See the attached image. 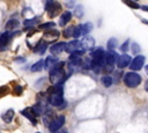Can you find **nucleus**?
Returning a JSON list of instances; mask_svg holds the SVG:
<instances>
[{"label": "nucleus", "mask_w": 148, "mask_h": 133, "mask_svg": "<svg viewBox=\"0 0 148 133\" xmlns=\"http://www.w3.org/2000/svg\"><path fill=\"white\" fill-rule=\"evenodd\" d=\"M117 47V39L116 38H110L108 40V49L109 51H113Z\"/></svg>", "instance_id": "26"}, {"label": "nucleus", "mask_w": 148, "mask_h": 133, "mask_svg": "<svg viewBox=\"0 0 148 133\" xmlns=\"http://www.w3.org/2000/svg\"><path fill=\"white\" fill-rule=\"evenodd\" d=\"M124 83L130 88H135L141 83V76L138 73L130 72L124 76Z\"/></svg>", "instance_id": "3"}, {"label": "nucleus", "mask_w": 148, "mask_h": 133, "mask_svg": "<svg viewBox=\"0 0 148 133\" xmlns=\"http://www.w3.org/2000/svg\"><path fill=\"white\" fill-rule=\"evenodd\" d=\"M53 25H56L53 22H46V23L40 24L39 25V29H42V30H49V29H52Z\"/></svg>", "instance_id": "28"}, {"label": "nucleus", "mask_w": 148, "mask_h": 133, "mask_svg": "<svg viewBox=\"0 0 148 133\" xmlns=\"http://www.w3.org/2000/svg\"><path fill=\"white\" fill-rule=\"evenodd\" d=\"M80 47H81V42H79L77 39H74V40H71L69 43L66 44L65 51L68 52V53H73L75 51H77Z\"/></svg>", "instance_id": "10"}, {"label": "nucleus", "mask_w": 148, "mask_h": 133, "mask_svg": "<svg viewBox=\"0 0 148 133\" xmlns=\"http://www.w3.org/2000/svg\"><path fill=\"white\" fill-rule=\"evenodd\" d=\"M140 8H141L142 10H146V12H148V6H141Z\"/></svg>", "instance_id": "36"}, {"label": "nucleus", "mask_w": 148, "mask_h": 133, "mask_svg": "<svg viewBox=\"0 0 148 133\" xmlns=\"http://www.w3.org/2000/svg\"><path fill=\"white\" fill-rule=\"evenodd\" d=\"M95 46V39L91 37V36H84L81 40V47L82 50L84 51H88V50H91L92 47Z\"/></svg>", "instance_id": "7"}, {"label": "nucleus", "mask_w": 148, "mask_h": 133, "mask_svg": "<svg viewBox=\"0 0 148 133\" xmlns=\"http://www.w3.org/2000/svg\"><path fill=\"white\" fill-rule=\"evenodd\" d=\"M65 46H66V43H57L50 47V51L52 54H59L65 50Z\"/></svg>", "instance_id": "13"}, {"label": "nucleus", "mask_w": 148, "mask_h": 133, "mask_svg": "<svg viewBox=\"0 0 148 133\" xmlns=\"http://www.w3.org/2000/svg\"><path fill=\"white\" fill-rule=\"evenodd\" d=\"M132 51H133L134 53H139V52H140V46H139V44L133 43V44H132Z\"/></svg>", "instance_id": "32"}, {"label": "nucleus", "mask_w": 148, "mask_h": 133, "mask_svg": "<svg viewBox=\"0 0 148 133\" xmlns=\"http://www.w3.org/2000/svg\"><path fill=\"white\" fill-rule=\"evenodd\" d=\"M18 25H20V22H18V20H16V19H12V20L7 21V23H6V28L9 29V30H14V29H16Z\"/></svg>", "instance_id": "19"}, {"label": "nucleus", "mask_w": 148, "mask_h": 133, "mask_svg": "<svg viewBox=\"0 0 148 133\" xmlns=\"http://www.w3.org/2000/svg\"><path fill=\"white\" fill-rule=\"evenodd\" d=\"M132 62V59H131V57L128 56V54H121L119 58H118V60H117V66L119 67V68H125V67H127V66H130V64Z\"/></svg>", "instance_id": "9"}, {"label": "nucleus", "mask_w": 148, "mask_h": 133, "mask_svg": "<svg viewBox=\"0 0 148 133\" xmlns=\"http://www.w3.org/2000/svg\"><path fill=\"white\" fill-rule=\"evenodd\" d=\"M15 90H16L15 91V95H21L22 94V87L21 86H16L15 87Z\"/></svg>", "instance_id": "34"}, {"label": "nucleus", "mask_w": 148, "mask_h": 133, "mask_svg": "<svg viewBox=\"0 0 148 133\" xmlns=\"http://www.w3.org/2000/svg\"><path fill=\"white\" fill-rule=\"evenodd\" d=\"M8 93V87L7 86H3V87H0V97L5 96L6 94Z\"/></svg>", "instance_id": "31"}, {"label": "nucleus", "mask_w": 148, "mask_h": 133, "mask_svg": "<svg viewBox=\"0 0 148 133\" xmlns=\"http://www.w3.org/2000/svg\"><path fill=\"white\" fill-rule=\"evenodd\" d=\"M46 49H47V42H43V40H40L38 44H37V46L35 47V52L36 53H38V54H43L45 51H46Z\"/></svg>", "instance_id": "16"}, {"label": "nucleus", "mask_w": 148, "mask_h": 133, "mask_svg": "<svg viewBox=\"0 0 148 133\" xmlns=\"http://www.w3.org/2000/svg\"><path fill=\"white\" fill-rule=\"evenodd\" d=\"M81 35H82V32H81V25H75L74 31H73V37L74 38H77Z\"/></svg>", "instance_id": "29"}, {"label": "nucleus", "mask_w": 148, "mask_h": 133, "mask_svg": "<svg viewBox=\"0 0 148 133\" xmlns=\"http://www.w3.org/2000/svg\"><path fill=\"white\" fill-rule=\"evenodd\" d=\"M24 117H27L30 121H31V124L32 125H36L37 124V120H36V114H35V112L32 111V108H27V109H24V110H22V112H21Z\"/></svg>", "instance_id": "11"}, {"label": "nucleus", "mask_w": 148, "mask_h": 133, "mask_svg": "<svg viewBox=\"0 0 148 133\" xmlns=\"http://www.w3.org/2000/svg\"><path fill=\"white\" fill-rule=\"evenodd\" d=\"M143 62H145V57H143V56H138V57H135V58L132 60V62L130 64V68H131L132 71H139V69L142 68Z\"/></svg>", "instance_id": "8"}, {"label": "nucleus", "mask_w": 148, "mask_h": 133, "mask_svg": "<svg viewBox=\"0 0 148 133\" xmlns=\"http://www.w3.org/2000/svg\"><path fill=\"white\" fill-rule=\"evenodd\" d=\"M40 21V17L38 16H36V17H32V19H28V20H25L24 22H23V24L25 25V28L27 29H29V28H32L34 25H36L38 22Z\"/></svg>", "instance_id": "17"}, {"label": "nucleus", "mask_w": 148, "mask_h": 133, "mask_svg": "<svg viewBox=\"0 0 148 133\" xmlns=\"http://www.w3.org/2000/svg\"><path fill=\"white\" fill-rule=\"evenodd\" d=\"M9 37H10L9 32H3L0 35V49L1 50H3L7 46V44L9 42Z\"/></svg>", "instance_id": "15"}, {"label": "nucleus", "mask_w": 148, "mask_h": 133, "mask_svg": "<svg viewBox=\"0 0 148 133\" xmlns=\"http://www.w3.org/2000/svg\"><path fill=\"white\" fill-rule=\"evenodd\" d=\"M64 123H65V116H59V117L52 119V121L49 124V130L51 132H56L64 125Z\"/></svg>", "instance_id": "6"}, {"label": "nucleus", "mask_w": 148, "mask_h": 133, "mask_svg": "<svg viewBox=\"0 0 148 133\" xmlns=\"http://www.w3.org/2000/svg\"><path fill=\"white\" fill-rule=\"evenodd\" d=\"M101 81H102V83H103V86L104 87H110L111 84H112V77L111 76H108V75H105V76H103L102 79H101Z\"/></svg>", "instance_id": "25"}, {"label": "nucleus", "mask_w": 148, "mask_h": 133, "mask_svg": "<svg viewBox=\"0 0 148 133\" xmlns=\"http://www.w3.org/2000/svg\"><path fill=\"white\" fill-rule=\"evenodd\" d=\"M36 133H40V132H36Z\"/></svg>", "instance_id": "39"}, {"label": "nucleus", "mask_w": 148, "mask_h": 133, "mask_svg": "<svg viewBox=\"0 0 148 133\" xmlns=\"http://www.w3.org/2000/svg\"><path fill=\"white\" fill-rule=\"evenodd\" d=\"M13 117H14V111L10 109V110H7V111L2 114V120L8 124V123H10V121L13 120Z\"/></svg>", "instance_id": "20"}, {"label": "nucleus", "mask_w": 148, "mask_h": 133, "mask_svg": "<svg viewBox=\"0 0 148 133\" xmlns=\"http://www.w3.org/2000/svg\"><path fill=\"white\" fill-rule=\"evenodd\" d=\"M44 110H45V109H44V106H43L40 103H37L36 105L32 106V111L35 112L36 116H40V114L44 112Z\"/></svg>", "instance_id": "22"}, {"label": "nucleus", "mask_w": 148, "mask_h": 133, "mask_svg": "<svg viewBox=\"0 0 148 133\" xmlns=\"http://www.w3.org/2000/svg\"><path fill=\"white\" fill-rule=\"evenodd\" d=\"M52 2H53V0H44V5H45V8H46L47 6H50Z\"/></svg>", "instance_id": "35"}, {"label": "nucleus", "mask_w": 148, "mask_h": 133, "mask_svg": "<svg viewBox=\"0 0 148 133\" xmlns=\"http://www.w3.org/2000/svg\"><path fill=\"white\" fill-rule=\"evenodd\" d=\"M71 19H72V13L71 12H65V13L61 14V16L59 19V24L61 27H65L71 21Z\"/></svg>", "instance_id": "14"}, {"label": "nucleus", "mask_w": 148, "mask_h": 133, "mask_svg": "<svg viewBox=\"0 0 148 133\" xmlns=\"http://www.w3.org/2000/svg\"><path fill=\"white\" fill-rule=\"evenodd\" d=\"M58 37H59V31L58 30H56V29H49V30H45V32H44V35H43V38H44V40L45 42H47V43H53V42H56L57 39H58Z\"/></svg>", "instance_id": "5"}, {"label": "nucleus", "mask_w": 148, "mask_h": 133, "mask_svg": "<svg viewBox=\"0 0 148 133\" xmlns=\"http://www.w3.org/2000/svg\"><path fill=\"white\" fill-rule=\"evenodd\" d=\"M74 14L77 17H81L83 15V8H82V6H76L75 9H74Z\"/></svg>", "instance_id": "30"}, {"label": "nucleus", "mask_w": 148, "mask_h": 133, "mask_svg": "<svg viewBox=\"0 0 148 133\" xmlns=\"http://www.w3.org/2000/svg\"><path fill=\"white\" fill-rule=\"evenodd\" d=\"M56 64H57V60L53 57H47L46 60L44 61V68L45 69H51Z\"/></svg>", "instance_id": "18"}, {"label": "nucleus", "mask_w": 148, "mask_h": 133, "mask_svg": "<svg viewBox=\"0 0 148 133\" xmlns=\"http://www.w3.org/2000/svg\"><path fill=\"white\" fill-rule=\"evenodd\" d=\"M43 66H44V61L43 60H39V61L35 62L31 66V72H38V71H40L43 68Z\"/></svg>", "instance_id": "23"}, {"label": "nucleus", "mask_w": 148, "mask_h": 133, "mask_svg": "<svg viewBox=\"0 0 148 133\" xmlns=\"http://www.w3.org/2000/svg\"><path fill=\"white\" fill-rule=\"evenodd\" d=\"M74 28H75V25H71V27H68V28H66L65 30H64V37H66V38H68V37H73V31H74Z\"/></svg>", "instance_id": "24"}, {"label": "nucleus", "mask_w": 148, "mask_h": 133, "mask_svg": "<svg viewBox=\"0 0 148 133\" xmlns=\"http://www.w3.org/2000/svg\"><path fill=\"white\" fill-rule=\"evenodd\" d=\"M145 71H146V73H147V74H148V65H147V66H146V67H145Z\"/></svg>", "instance_id": "38"}, {"label": "nucleus", "mask_w": 148, "mask_h": 133, "mask_svg": "<svg viewBox=\"0 0 148 133\" xmlns=\"http://www.w3.org/2000/svg\"><path fill=\"white\" fill-rule=\"evenodd\" d=\"M123 2H124L125 5H127L128 7H131V8H134V9L140 8V6H139L134 0H123Z\"/></svg>", "instance_id": "27"}, {"label": "nucleus", "mask_w": 148, "mask_h": 133, "mask_svg": "<svg viewBox=\"0 0 148 133\" xmlns=\"http://www.w3.org/2000/svg\"><path fill=\"white\" fill-rule=\"evenodd\" d=\"M92 30V24L91 23H84V24H81V32H82V35H84V36H87L90 31Z\"/></svg>", "instance_id": "21"}, {"label": "nucleus", "mask_w": 148, "mask_h": 133, "mask_svg": "<svg viewBox=\"0 0 148 133\" xmlns=\"http://www.w3.org/2000/svg\"><path fill=\"white\" fill-rule=\"evenodd\" d=\"M49 102L53 106H58L59 109H64L66 106V102L62 98V88L61 84H56L49 88Z\"/></svg>", "instance_id": "1"}, {"label": "nucleus", "mask_w": 148, "mask_h": 133, "mask_svg": "<svg viewBox=\"0 0 148 133\" xmlns=\"http://www.w3.org/2000/svg\"><path fill=\"white\" fill-rule=\"evenodd\" d=\"M64 66H65V62L58 61L51 68V71H50V80H51V82H53L56 84H61L65 81L66 75H65Z\"/></svg>", "instance_id": "2"}, {"label": "nucleus", "mask_w": 148, "mask_h": 133, "mask_svg": "<svg viewBox=\"0 0 148 133\" xmlns=\"http://www.w3.org/2000/svg\"><path fill=\"white\" fill-rule=\"evenodd\" d=\"M145 89H146V90L148 91V80L146 81V84H145Z\"/></svg>", "instance_id": "37"}, {"label": "nucleus", "mask_w": 148, "mask_h": 133, "mask_svg": "<svg viewBox=\"0 0 148 133\" xmlns=\"http://www.w3.org/2000/svg\"><path fill=\"white\" fill-rule=\"evenodd\" d=\"M134 1H138V0H134Z\"/></svg>", "instance_id": "40"}, {"label": "nucleus", "mask_w": 148, "mask_h": 133, "mask_svg": "<svg viewBox=\"0 0 148 133\" xmlns=\"http://www.w3.org/2000/svg\"><path fill=\"white\" fill-rule=\"evenodd\" d=\"M118 56H117V53L114 52V51H109V52H106L105 53V64H108V65H114V62H116V60H118Z\"/></svg>", "instance_id": "12"}, {"label": "nucleus", "mask_w": 148, "mask_h": 133, "mask_svg": "<svg viewBox=\"0 0 148 133\" xmlns=\"http://www.w3.org/2000/svg\"><path fill=\"white\" fill-rule=\"evenodd\" d=\"M45 10L47 12V15H49V17H56L58 14H60V12H61V5L59 3V2H57V1H53L50 6H47L46 8H45Z\"/></svg>", "instance_id": "4"}, {"label": "nucleus", "mask_w": 148, "mask_h": 133, "mask_svg": "<svg viewBox=\"0 0 148 133\" xmlns=\"http://www.w3.org/2000/svg\"><path fill=\"white\" fill-rule=\"evenodd\" d=\"M128 43H130V40H126L123 45H121V47H120V50L123 51V52H126L127 50H128Z\"/></svg>", "instance_id": "33"}]
</instances>
